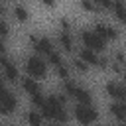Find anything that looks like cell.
Returning a JSON list of instances; mask_svg holds the SVG:
<instances>
[{
  "label": "cell",
  "instance_id": "17",
  "mask_svg": "<svg viewBox=\"0 0 126 126\" xmlns=\"http://www.w3.org/2000/svg\"><path fill=\"white\" fill-rule=\"evenodd\" d=\"M114 20L118 24H126V2L124 0H114V6H112V12Z\"/></svg>",
  "mask_w": 126,
  "mask_h": 126
},
{
  "label": "cell",
  "instance_id": "1",
  "mask_svg": "<svg viewBox=\"0 0 126 126\" xmlns=\"http://www.w3.org/2000/svg\"><path fill=\"white\" fill-rule=\"evenodd\" d=\"M39 110H41V114L45 116L47 122H59V124H67L69 122L67 106L57 98V94H47V100Z\"/></svg>",
  "mask_w": 126,
  "mask_h": 126
},
{
  "label": "cell",
  "instance_id": "24",
  "mask_svg": "<svg viewBox=\"0 0 126 126\" xmlns=\"http://www.w3.org/2000/svg\"><path fill=\"white\" fill-rule=\"evenodd\" d=\"M59 30L71 32V20H69V18H61V20H59Z\"/></svg>",
  "mask_w": 126,
  "mask_h": 126
},
{
  "label": "cell",
  "instance_id": "2",
  "mask_svg": "<svg viewBox=\"0 0 126 126\" xmlns=\"http://www.w3.org/2000/svg\"><path fill=\"white\" fill-rule=\"evenodd\" d=\"M24 73L33 77V79H37V81H41L49 73V63H47L45 57H41L37 53H32V55H28L24 59Z\"/></svg>",
  "mask_w": 126,
  "mask_h": 126
},
{
  "label": "cell",
  "instance_id": "26",
  "mask_svg": "<svg viewBox=\"0 0 126 126\" xmlns=\"http://www.w3.org/2000/svg\"><path fill=\"white\" fill-rule=\"evenodd\" d=\"M122 79H124V83H126V67H124V71H122Z\"/></svg>",
  "mask_w": 126,
  "mask_h": 126
},
{
  "label": "cell",
  "instance_id": "8",
  "mask_svg": "<svg viewBox=\"0 0 126 126\" xmlns=\"http://www.w3.org/2000/svg\"><path fill=\"white\" fill-rule=\"evenodd\" d=\"M0 108H2V114H4V116H12V114L20 108V100H18V96H16V93L12 91L10 85H4L2 98H0Z\"/></svg>",
  "mask_w": 126,
  "mask_h": 126
},
{
  "label": "cell",
  "instance_id": "6",
  "mask_svg": "<svg viewBox=\"0 0 126 126\" xmlns=\"http://www.w3.org/2000/svg\"><path fill=\"white\" fill-rule=\"evenodd\" d=\"M28 43L33 47V51L37 53V55H41V57H49L55 49H57V43L51 39V37H47V35H37V33H28Z\"/></svg>",
  "mask_w": 126,
  "mask_h": 126
},
{
  "label": "cell",
  "instance_id": "18",
  "mask_svg": "<svg viewBox=\"0 0 126 126\" xmlns=\"http://www.w3.org/2000/svg\"><path fill=\"white\" fill-rule=\"evenodd\" d=\"M69 65H71V69H73L75 73H79V75H87V73H89V69H91V65H87L79 55H75V57L71 59V63H69Z\"/></svg>",
  "mask_w": 126,
  "mask_h": 126
},
{
  "label": "cell",
  "instance_id": "20",
  "mask_svg": "<svg viewBox=\"0 0 126 126\" xmlns=\"http://www.w3.org/2000/svg\"><path fill=\"white\" fill-rule=\"evenodd\" d=\"M63 51H59V49H55L49 57H47V63H49V67H53V69H57V67H61V65H65V59H63Z\"/></svg>",
  "mask_w": 126,
  "mask_h": 126
},
{
  "label": "cell",
  "instance_id": "10",
  "mask_svg": "<svg viewBox=\"0 0 126 126\" xmlns=\"http://www.w3.org/2000/svg\"><path fill=\"white\" fill-rule=\"evenodd\" d=\"M104 93H106L112 100H122V102H126V83H120V81L110 79V81H106V85H104Z\"/></svg>",
  "mask_w": 126,
  "mask_h": 126
},
{
  "label": "cell",
  "instance_id": "22",
  "mask_svg": "<svg viewBox=\"0 0 126 126\" xmlns=\"http://www.w3.org/2000/svg\"><path fill=\"white\" fill-rule=\"evenodd\" d=\"M112 61H116V63H120V65H124L126 67V51L124 49H116V51H112Z\"/></svg>",
  "mask_w": 126,
  "mask_h": 126
},
{
  "label": "cell",
  "instance_id": "19",
  "mask_svg": "<svg viewBox=\"0 0 126 126\" xmlns=\"http://www.w3.org/2000/svg\"><path fill=\"white\" fill-rule=\"evenodd\" d=\"M79 8L87 14H102L100 6L94 2V0H79Z\"/></svg>",
  "mask_w": 126,
  "mask_h": 126
},
{
  "label": "cell",
  "instance_id": "16",
  "mask_svg": "<svg viewBox=\"0 0 126 126\" xmlns=\"http://www.w3.org/2000/svg\"><path fill=\"white\" fill-rule=\"evenodd\" d=\"M77 55H79L87 65H91V67H98L100 53H96V51H93V49H89V47H81V49L77 51Z\"/></svg>",
  "mask_w": 126,
  "mask_h": 126
},
{
  "label": "cell",
  "instance_id": "14",
  "mask_svg": "<svg viewBox=\"0 0 126 126\" xmlns=\"http://www.w3.org/2000/svg\"><path fill=\"white\" fill-rule=\"evenodd\" d=\"M108 114L116 122H126V102L122 100H112L108 104Z\"/></svg>",
  "mask_w": 126,
  "mask_h": 126
},
{
  "label": "cell",
  "instance_id": "23",
  "mask_svg": "<svg viewBox=\"0 0 126 126\" xmlns=\"http://www.w3.org/2000/svg\"><path fill=\"white\" fill-rule=\"evenodd\" d=\"M8 37H10V22H8V16H4L2 18V39H4V43H6Z\"/></svg>",
  "mask_w": 126,
  "mask_h": 126
},
{
  "label": "cell",
  "instance_id": "28",
  "mask_svg": "<svg viewBox=\"0 0 126 126\" xmlns=\"http://www.w3.org/2000/svg\"><path fill=\"white\" fill-rule=\"evenodd\" d=\"M4 126H12V124H4Z\"/></svg>",
  "mask_w": 126,
  "mask_h": 126
},
{
  "label": "cell",
  "instance_id": "13",
  "mask_svg": "<svg viewBox=\"0 0 126 126\" xmlns=\"http://www.w3.org/2000/svg\"><path fill=\"white\" fill-rule=\"evenodd\" d=\"M24 122H26V126H43L45 124V116L41 114V110L30 106L24 112Z\"/></svg>",
  "mask_w": 126,
  "mask_h": 126
},
{
  "label": "cell",
  "instance_id": "29",
  "mask_svg": "<svg viewBox=\"0 0 126 126\" xmlns=\"http://www.w3.org/2000/svg\"><path fill=\"white\" fill-rule=\"evenodd\" d=\"M4 2H8V0H4Z\"/></svg>",
  "mask_w": 126,
  "mask_h": 126
},
{
  "label": "cell",
  "instance_id": "21",
  "mask_svg": "<svg viewBox=\"0 0 126 126\" xmlns=\"http://www.w3.org/2000/svg\"><path fill=\"white\" fill-rule=\"evenodd\" d=\"M53 71H55L57 79H61V83L71 81V73H73V69H71L69 63H65V65H61V67H57V69H53Z\"/></svg>",
  "mask_w": 126,
  "mask_h": 126
},
{
  "label": "cell",
  "instance_id": "12",
  "mask_svg": "<svg viewBox=\"0 0 126 126\" xmlns=\"http://www.w3.org/2000/svg\"><path fill=\"white\" fill-rule=\"evenodd\" d=\"M20 89L32 98V96H35V94H39V93H43V89H41V85H39V81L37 79H33V77H30V75H24L22 79H20Z\"/></svg>",
  "mask_w": 126,
  "mask_h": 126
},
{
  "label": "cell",
  "instance_id": "11",
  "mask_svg": "<svg viewBox=\"0 0 126 126\" xmlns=\"http://www.w3.org/2000/svg\"><path fill=\"white\" fill-rule=\"evenodd\" d=\"M93 30H94L104 41H116V39L120 37L118 28H116V26H110V24H106V22H96V24H93Z\"/></svg>",
  "mask_w": 126,
  "mask_h": 126
},
{
  "label": "cell",
  "instance_id": "7",
  "mask_svg": "<svg viewBox=\"0 0 126 126\" xmlns=\"http://www.w3.org/2000/svg\"><path fill=\"white\" fill-rule=\"evenodd\" d=\"M2 77L6 85H20V79H22L16 61L8 53H2Z\"/></svg>",
  "mask_w": 126,
  "mask_h": 126
},
{
  "label": "cell",
  "instance_id": "4",
  "mask_svg": "<svg viewBox=\"0 0 126 126\" xmlns=\"http://www.w3.org/2000/svg\"><path fill=\"white\" fill-rule=\"evenodd\" d=\"M79 39H81V45L83 47H89V49H93V51H96V53H104L108 47V41H104L93 28H83V30H79Z\"/></svg>",
  "mask_w": 126,
  "mask_h": 126
},
{
  "label": "cell",
  "instance_id": "9",
  "mask_svg": "<svg viewBox=\"0 0 126 126\" xmlns=\"http://www.w3.org/2000/svg\"><path fill=\"white\" fill-rule=\"evenodd\" d=\"M55 43H57L59 51H63L65 55H71V53L77 51V43H75V37H73L71 32L59 30V32H57V41H55Z\"/></svg>",
  "mask_w": 126,
  "mask_h": 126
},
{
  "label": "cell",
  "instance_id": "25",
  "mask_svg": "<svg viewBox=\"0 0 126 126\" xmlns=\"http://www.w3.org/2000/svg\"><path fill=\"white\" fill-rule=\"evenodd\" d=\"M43 6H47V8H55L57 6V0H39Z\"/></svg>",
  "mask_w": 126,
  "mask_h": 126
},
{
  "label": "cell",
  "instance_id": "5",
  "mask_svg": "<svg viewBox=\"0 0 126 126\" xmlns=\"http://www.w3.org/2000/svg\"><path fill=\"white\" fill-rule=\"evenodd\" d=\"M71 114H73V118L77 120L79 126H93L98 120V108L94 104H79V102H75Z\"/></svg>",
  "mask_w": 126,
  "mask_h": 126
},
{
  "label": "cell",
  "instance_id": "27",
  "mask_svg": "<svg viewBox=\"0 0 126 126\" xmlns=\"http://www.w3.org/2000/svg\"><path fill=\"white\" fill-rule=\"evenodd\" d=\"M114 126H126V122H116Z\"/></svg>",
  "mask_w": 126,
  "mask_h": 126
},
{
  "label": "cell",
  "instance_id": "15",
  "mask_svg": "<svg viewBox=\"0 0 126 126\" xmlns=\"http://www.w3.org/2000/svg\"><path fill=\"white\" fill-rule=\"evenodd\" d=\"M10 16H12V20L18 22V24H26V22L30 20V10H28L24 4H14V6L10 8Z\"/></svg>",
  "mask_w": 126,
  "mask_h": 126
},
{
  "label": "cell",
  "instance_id": "3",
  "mask_svg": "<svg viewBox=\"0 0 126 126\" xmlns=\"http://www.w3.org/2000/svg\"><path fill=\"white\" fill-rule=\"evenodd\" d=\"M61 91H65L71 98H75V102H79V104H93V100H94V96H93V93L87 89V87H83V85H79L77 81H65L63 85H61Z\"/></svg>",
  "mask_w": 126,
  "mask_h": 126
}]
</instances>
